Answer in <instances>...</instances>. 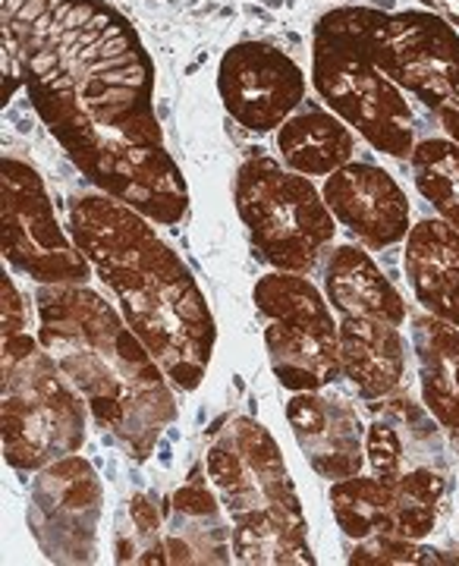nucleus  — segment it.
<instances>
[{"mask_svg":"<svg viewBox=\"0 0 459 566\" xmlns=\"http://www.w3.org/2000/svg\"><path fill=\"white\" fill-rule=\"evenodd\" d=\"M406 281L425 312L459 327V230L444 218H425L406 237Z\"/></svg>","mask_w":459,"mask_h":566,"instance_id":"obj_16","label":"nucleus"},{"mask_svg":"<svg viewBox=\"0 0 459 566\" xmlns=\"http://www.w3.org/2000/svg\"><path fill=\"white\" fill-rule=\"evenodd\" d=\"M368 39L384 73L428 107L459 142V32L428 10L365 7Z\"/></svg>","mask_w":459,"mask_h":566,"instance_id":"obj_9","label":"nucleus"},{"mask_svg":"<svg viewBox=\"0 0 459 566\" xmlns=\"http://www.w3.org/2000/svg\"><path fill=\"white\" fill-rule=\"evenodd\" d=\"M324 296L343 315H372L403 327L406 303L397 286L384 277L375 259L359 245H337L324 264Z\"/></svg>","mask_w":459,"mask_h":566,"instance_id":"obj_18","label":"nucleus"},{"mask_svg":"<svg viewBox=\"0 0 459 566\" xmlns=\"http://www.w3.org/2000/svg\"><path fill=\"white\" fill-rule=\"evenodd\" d=\"M39 340L73 381L92 419L111 431L133 460H148L177 403L167 371L114 305L85 283L39 290Z\"/></svg>","mask_w":459,"mask_h":566,"instance_id":"obj_3","label":"nucleus"},{"mask_svg":"<svg viewBox=\"0 0 459 566\" xmlns=\"http://www.w3.org/2000/svg\"><path fill=\"white\" fill-rule=\"evenodd\" d=\"M218 95L242 129L274 133L305 98V76L274 44L240 41L220 57Z\"/></svg>","mask_w":459,"mask_h":566,"instance_id":"obj_12","label":"nucleus"},{"mask_svg":"<svg viewBox=\"0 0 459 566\" xmlns=\"http://www.w3.org/2000/svg\"><path fill=\"white\" fill-rule=\"evenodd\" d=\"M101 523V482L76 453L39 469L29 501V526L54 564H92Z\"/></svg>","mask_w":459,"mask_h":566,"instance_id":"obj_11","label":"nucleus"},{"mask_svg":"<svg viewBox=\"0 0 459 566\" xmlns=\"http://www.w3.org/2000/svg\"><path fill=\"white\" fill-rule=\"evenodd\" d=\"M220 501L205 488V482L182 485L170 506H164L167 520V554L170 564H227V532L220 526Z\"/></svg>","mask_w":459,"mask_h":566,"instance_id":"obj_19","label":"nucleus"},{"mask_svg":"<svg viewBox=\"0 0 459 566\" xmlns=\"http://www.w3.org/2000/svg\"><path fill=\"white\" fill-rule=\"evenodd\" d=\"M413 346L419 359L421 403L459 450V327L431 312L419 315L413 318Z\"/></svg>","mask_w":459,"mask_h":566,"instance_id":"obj_17","label":"nucleus"},{"mask_svg":"<svg viewBox=\"0 0 459 566\" xmlns=\"http://www.w3.org/2000/svg\"><path fill=\"white\" fill-rule=\"evenodd\" d=\"M286 422L300 441L305 463L327 482L359 475L365 469V424L346 400L324 397L321 390L296 394L286 403Z\"/></svg>","mask_w":459,"mask_h":566,"instance_id":"obj_14","label":"nucleus"},{"mask_svg":"<svg viewBox=\"0 0 459 566\" xmlns=\"http://www.w3.org/2000/svg\"><path fill=\"white\" fill-rule=\"evenodd\" d=\"M331 510L340 532L353 542L390 535L397 538V497L378 475H350L331 485Z\"/></svg>","mask_w":459,"mask_h":566,"instance_id":"obj_21","label":"nucleus"},{"mask_svg":"<svg viewBox=\"0 0 459 566\" xmlns=\"http://www.w3.org/2000/svg\"><path fill=\"white\" fill-rule=\"evenodd\" d=\"M152 218L114 196H82L70 208V237L114 290L123 318L167 378L196 390L211 365L218 324L189 264L164 243Z\"/></svg>","mask_w":459,"mask_h":566,"instance_id":"obj_2","label":"nucleus"},{"mask_svg":"<svg viewBox=\"0 0 459 566\" xmlns=\"http://www.w3.org/2000/svg\"><path fill=\"white\" fill-rule=\"evenodd\" d=\"M133 516V545H121V560H136V564H170L167 554V538H164V513L152 504L145 494L133 497L129 506Z\"/></svg>","mask_w":459,"mask_h":566,"instance_id":"obj_23","label":"nucleus"},{"mask_svg":"<svg viewBox=\"0 0 459 566\" xmlns=\"http://www.w3.org/2000/svg\"><path fill=\"white\" fill-rule=\"evenodd\" d=\"M0 394L3 460L13 469L39 472L85 444L92 409L44 344L25 331L3 337Z\"/></svg>","mask_w":459,"mask_h":566,"instance_id":"obj_6","label":"nucleus"},{"mask_svg":"<svg viewBox=\"0 0 459 566\" xmlns=\"http://www.w3.org/2000/svg\"><path fill=\"white\" fill-rule=\"evenodd\" d=\"M312 82L321 102L375 151L413 158L416 111L375 57L365 7H337L315 22Z\"/></svg>","mask_w":459,"mask_h":566,"instance_id":"obj_5","label":"nucleus"},{"mask_svg":"<svg viewBox=\"0 0 459 566\" xmlns=\"http://www.w3.org/2000/svg\"><path fill=\"white\" fill-rule=\"evenodd\" d=\"M350 564L356 566H387V564H459V557H447L435 547H425L413 538H390V535H375V538H362L353 547Z\"/></svg>","mask_w":459,"mask_h":566,"instance_id":"obj_24","label":"nucleus"},{"mask_svg":"<svg viewBox=\"0 0 459 566\" xmlns=\"http://www.w3.org/2000/svg\"><path fill=\"white\" fill-rule=\"evenodd\" d=\"M0 243L3 262L41 286L88 281V259L63 230L41 174L13 155L0 161Z\"/></svg>","mask_w":459,"mask_h":566,"instance_id":"obj_10","label":"nucleus"},{"mask_svg":"<svg viewBox=\"0 0 459 566\" xmlns=\"http://www.w3.org/2000/svg\"><path fill=\"white\" fill-rule=\"evenodd\" d=\"M22 327H25V318H22L20 293L10 277H3V337L22 334Z\"/></svg>","mask_w":459,"mask_h":566,"instance_id":"obj_25","label":"nucleus"},{"mask_svg":"<svg viewBox=\"0 0 459 566\" xmlns=\"http://www.w3.org/2000/svg\"><path fill=\"white\" fill-rule=\"evenodd\" d=\"M324 202L353 237L368 249H387L409 237L413 211L409 199L384 167L365 161L343 164L324 177Z\"/></svg>","mask_w":459,"mask_h":566,"instance_id":"obj_13","label":"nucleus"},{"mask_svg":"<svg viewBox=\"0 0 459 566\" xmlns=\"http://www.w3.org/2000/svg\"><path fill=\"white\" fill-rule=\"evenodd\" d=\"M413 177L438 218L459 230V142L421 139L413 151Z\"/></svg>","mask_w":459,"mask_h":566,"instance_id":"obj_22","label":"nucleus"},{"mask_svg":"<svg viewBox=\"0 0 459 566\" xmlns=\"http://www.w3.org/2000/svg\"><path fill=\"white\" fill-rule=\"evenodd\" d=\"M278 148L283 164L302 177H331L343 164L353 161L356 142L334 111L309 107L280 126Z\"/></svg>","mask_w":459,"mask_h":566,"instance_id":"obj_20","label":"nucleus"},{"mask_svg":"<svg viewBox=\"0 0 459 566\" xmlns=\"http://www.w3.org/2000/svg\"><path fill=\"white\" fill-rule=\"evenodd\" d=\"M233 202L252 245L278 271L309 274L334 243L337 218L324 192L268 155H249L240 164Z\"/></svg>","mask_w":459,"mask_h":566,"instance_id":"obj_7","label":"nucleus"},{"mask_svg":"<svg viewBox=\"0 0 459 566\" xmlns=\"http://www.w3.org/2000/svg\"><path fill=\"white\" fill-rule=\"evenodd\" d=\"M252 300L264 322V346L280 385L293 394L334 385L343 371L340 324L319 286L302 274L274 271L255 283Z\"/></svg>","mask_w":459,"mask_h":566,"instance_id":"obj_8","label":"nucleus"},{"mask_svg":"<svg viewBox=\"0 0 459 566\" xmlns=\"http://www.w3.org/2000/svg\"><path fill=\"white\" fill-rule=\"evenodd\" d=\"M340 359L343 375L356 385L368 403L397 394L406 375V346L399 324L372 315L340 318Z\"/></svg>","mask_w":459,"mask_h":566,"instance_id":"obj_15","label":"nucleus"},{"mask_svg":"<svg viewBox=\"0 0 459 566\" xmlns=\"http://www.w3.org/2000/svg\"><path fill=\"white\" fill-rule=\"evenodd\" d=\"M208 479L230 520L233 557L252 566H312L309 520L274 434L230 416L208 450Z\"/></svg>","mask_w":459,"mask_h":566,"instance_id":"obj_4","label":"nucleus"},{"mask_svg":"<svg viewBox=\"0 0 459 566\" xmlns=\"http://www.w3.org/2000/svg\"><path fill=\"white\" fill-rule=\"evenodd\" d=\"M3 66L82 177L155 223L189 214V182L155 111V63L104 0H0Z\"/></svg>","mask_w":459,"mask_h":566,"instance_id":"obj_1","label":"nucleus"}]
</instances>
